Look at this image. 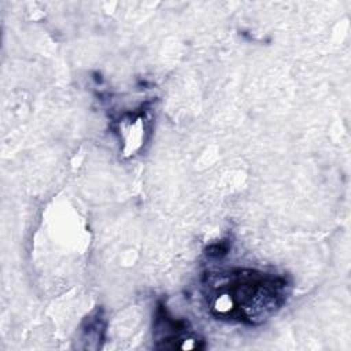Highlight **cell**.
<instances>
[{
    "mask_svg": "<svg viewBox=\"0 0 351 351\" xmlns=\"http://www.w3.org/2000/svg\"><path fill=\"white\" fill-rule=\"evenodd\" d=\"M211 310L222 318L250 324L265 321L285 300L287 281L282 277L240 269L210 284Z\"/></svg>",
    "mask_w": 351,
    "mask_h": 351,
    "instance_id": "cell-1",
    "label": "cell"
}]
</instances>
